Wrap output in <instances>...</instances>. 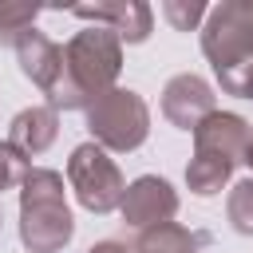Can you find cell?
<instances>
[{
	"instance_id": "8fae6325",
	"label": "cell",
	"mask_w": 253,
	"mask_h": 253,
	"mask_svg": "<svg viewBox=\"0 0 253 253\" xmlns=\"http://www.w3.org/2000/svg\"><path fill=\"white\" fill-rule=\"evenodd\" d=\"M55 134H59V115H55L51 107H24V111L12 119V126H8V142H12L24 158L43 154V150L55 142Z\"/></svg>"
},
{
	"instance_id": "7c38bea8",
	"label": "cell",
	"mask_w": 253,
	"mask_h": 253,
	"mask_svg": "<svg viewBox=\"0 0 253 253\" xmlns=\"http://www.w3.org/2000/svg\"><path fill=\"white\" fill-rule=\"evenodd\" d=\"M210 245V233L202 229H186L178 221H162L138 233V241L130 245L134 253H202Z\"/></svg>"
},
{
	"instance_id": "ba28073f",
	"label": "cell",
	"mask_w": 253,
	"mask_h": 253,
	"mask_svg": "<svg viewBox=\"0 0 253 253\" xmlns=\"http://www.w3.org/2000/svg\"><path fill=\"white\" fill-rule=\"evenodd\" d=\"M190 134H194V154H213V158H221L229 166L245 162V150L253 142V126L241 115H233V111L206 115Z\"/></svg>"
},
{
	"instance_id": "9c48e42d",
	"label": "cell",
	"mask_w": 253,
	"mask_h": 253,
	"mask_svg": "<svg viewBox=\"0 0 253 253\" xmlns=\"http://www.w3.org/2000/svg\"><path fill=\"white\" fill-rule=\"evenodd\" d=\"M213 111H217V107H213V87H210L202 75L182 71V75L166 79V87H162V115H166L170 126L194 130V126H198L206 115H213Z\"/></svg>"
},
{
	"instance_id": "8992f818",
	"label": "cell",
	"mask_w": 253,
	"mask_h": 253,
	"mask_svg": "<svg viewBox=\"0 0 253 253\" xmlns=\"http://www.w3.org/2000/svg\"><path fill=\"white\" fill-rule=\"evenodd\" d=\"M67 12L95 28H111L123 43H146L154 32V12L142 0H95V4H71Z\"/></svg>"
},
{
	"instance_id": "6da1fadb",
	"label": "cell",
	"mask_w": 253,
	"mask_h": 253,
	"mask_svg": "<svg viewBox=\"0 0 253 253\" xmlns=\"http://www.w3.org/2000/svg\"><path fill=\"white\" fill-rule=\"evenodd\" d=\"M123 71V40L111 28H83L63 43V79L47 107L59 111H87L95 99H103Z\"/></svg>"
},
{
	"instance_id": "5bb4252c",
	"label": "cell",
	"mask_w": 253,
	"mask_h": 253,
	"mask_svg": "<svg viewBox=\"0 0 253 253\" xmlns=\"http://www.w3.org/2000/svg\"><path fill=\"white\" fill-rule=\"evenodd\" d=\"M40 4H24V0H0V43H16L28 28H36Z\"/></svg>"
},
{
	"instance_id": "3957f363",
	"label": "cell",
	"mask_w": 253,
	"mask_h": 253,
	"mask_svg": "<svg viewBox=\"0 0 253 253\" xmlns=\"http://www.w3.org/2000/svg\"><path fill=\"white\" fill-rule=\"evenodd\" d=\"M202 51L217 75V87L229 95L233 79L253 63V0H221L206 12Z\"/></svg>"
},
{
	"instance_id": "ffe728a7",
	"label": "cell",
	"mask_w": 253,
	"mask_h": 253,
	"mask_svg": "<svg viewBox=\"0 0 253 253\" xmlns=\"http://www.w3.org/2000/svg\"><path fill=\"white\" fill-rule=\"evenodd\" d=\"M245 166L253 170V142H249V150H245Z\"/></svg>"
},
{
	"instance_id": "52a82bcc",
	"label": "cell",
	"mask_w": 253,
	"mask_h": 253,
	"mask_svg": "<svg viewBox=\"0 0 253 253\" xmlns=\"http://www.w3.org/2000/svg\"><path fill=\"white\" fill-rule=\"evenodd\" d=\"M119 210H123V221L142 233V229L162 225V221H170L178 213V190L158 174H142V178H134L126 186Z\"/></svg>"
},
{
	"instance_id": "30bf717a",
	"label": "cell",
	"mask_w": 253,
	"mask_h": 253,
	"mask_svg": "<svg viewBox=\"0 0 253 253\" xmlns=\"http://www.w3.org/2000/svg\"><path fill=\"white\" fill-rule=\"evenodd\" d=\"M12 47H16V59H20V71L51 99L59 79H63V47L55 40H47L40 28H28Z\"/></svg>"
},
{
	"instance_id": "2e32d148",
	"label": "cell",
	"mask_w": 253,
	"mask_h": 253,
	"mask_svg": "<svg viewBox=\"0 0 253 253\" xmlns=\"http://www.w3.org/2000/svg\"><path fill=\"white\" fill-rule=\"evenodd\" d=\"M206 4L202 0H162V16L174 24V32H194L206 20Z\"/></svg>"
},
{
	"instance_id": "277c9868",
	"label": "cell",
	"mask_w": 253,
	"mask_h": 253,
	"mask_svg": "<svg viewBox=\"0 0 253 253\" xmlns=\"http://www.w3.org/2000/svg\"><path fill=\"white\" fill-rule=\"evenodd\" d=\"M87 130H91V142L103 150H115V154L138 150L150 134V107L138 91L111 87L103 99L87 107Z\"/></svg>"
},
{
	"instance_id": "4fadbf2b",
	"label": "cell",
	"mask_w": 253,
	"mask_h": 253,
	"mask_svg": "<svg viewBox=\"0 0 253 253\" xmlns=\"http://www.w3.org/2000/svg\"><path fill=\"white\" fill-rule=\"evenodd\" d=\"M233 178V166L213 158V154H194L190 166H186V186L198 194V198H213L221 194V186Z\"/></svg>"
},
{
	"instance_id": "d6986e66",
	"label": "cell",
	"mask_w": 253,
	"mask_h": 253,
	"mask_svg": "<svg viewBox=\"0 0 253 253\" xmlns=\"http://www.w3.org/2000/svg\"><path fill=\"white\" fill-rule=\"evenodd\" d=\"M87 253H134L130 245H123V241H115V237H107V241H95Z\"/></svg>"
},
{
	"instance_id": "5b68a950",
	"label": "cell",
	"mask_w": 253,
	"mask_h": 253,
	"mask_svg": "<svg viewBox=\"0 0 253 253\" xmlns=\"http://www.w3.org/2000/svg\"><path fill=\"white\" fill-rule=\"evenodd\" d=\"M67 182L79 198L83 210L91 213H111L123 206V194H126V178L123 170L115 166V158L95 146V142H79L67 158Z\"/></svg>"
},
{
	"instance_id": "7a4b0ae2",
	"label": "cell",
	"mask_w": 253,
	"mask_h": 253,
	"mask_svg": "<svg viewBox=\"0 0 253 253\" xmlns=\"http://www.w3.org/2000/svg\"><path fill=\"white\" fill-rule=\"evenodd\" d=\"M75 237V217L67 210L63 174L32 166L20 182V241L28 253H59Z\"/></svg>"
},
{
	"instance_id": "44dd1931",
	"label": "cell",
	"mask_w": 253,
	"mask_h": 253,
	"mask_svg": "<svg viewBox=\"0 0 253 253\" xmlns=\"http://www.w3.org/2000/svg\"><path fill=\"white\" fill-rule=\"evenodd\" d=\"M0 221H4V217H0Z\"/></svg>"
},
{
	"instance_id": "e0dca14e",
	"label": "cell",
	"mask_w": 253,
	"mask_h": 253,
	"mask_svg": "<svg viewBox=\"0 0 253 253\" xmlns=\"http://www.w3.org/2000/svg\"><path fill=\"white\" fill-rule=\"evenodd\" d=\"M28 170H32V162L4 138V142H0V194H4V190H16V186L28 178Z\"/></svg>"
},
{
	"instance_id": "9a60e30c",
	"label": "cell",
	"mask_w": 253,
	"mask_h": 253,
	"mask_svg": "<svg viewBox=\"0 0 253 253\" xmlns=\"http://www.w3.org/2000/svg\"><path fill=\"white\" fill-rule=\"evenodd\" d=\"M225 217L241 237H253V178H241L225 198Z\"/></svg>"
},
{
	"instance_id": "ac0fdd59",
	"label": "cell",
	"mask_w": 253,
	"mask_h": 253,
	"mask_svg": "<svg viewBox=\"0 0 253 253\" xmlns=\"http://www.w3.org/2000/svg\"><path fill=\"white\" fill-rule=\"evenodd\" d=\"M229 95H237V99H253V63L233 79V87H229Z\"/></svg>"
}]
</instances>
